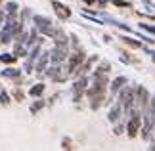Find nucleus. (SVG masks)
I'll list each match as a JSON object with an SVG mask.
<instances>
[{"mask_svg": "<svg viewBox=\"0 0 155 151\" xmlns=\"http://www.w3.org/2000/svg\"><path fill=\"white\" fill-rule=\"evenodd\" d=\"M33 21H35V25H37V31H40L44 37H54L56 27H54L52 19H48V17H44V15H35Z\"/></svg>", "mask_w": 155, "mask_h": 151, "instance_id": "f257e3e1", "label": "nucleus"}, {"mask_svg": "<svg viewBox=\"0 0 155 151\" xmlns=\"http://www.w3.org/2000/svg\"><path fill=\"white\" fill-rule=\"evenodd\" d=\"M130 120H128V136L130 138H134L136 134H138V130H140V124H142V120H144V117H142V113L140 111H134V109H130Z\"/></svg>", "mask_w": 155, "mask_h": 151, "instance_id": "f03ea898", "label": "nucleus"}, {"mask_svg": "<svg viewBox=\"0 0 155 151\" xmlns=\"http://www.w3.org/2000/svg\"><path fill=\"white\" fill-rule=\"evenodd\" d=\"M84 61V50L82 48H77V52H75V56H71L69 57V63H67V73L69 75H73V71L79 67V65Z\"/></svg>", "mask_w": 155, "mask_h": 151, "instance_id": "7ed1b4c3", "label": "nucleus"}, {"mask_svg": "<svg viewBox=\"0 0 155 151\" xmlns=\"http://www.w3.org/2000/svg\"><path fill=\"white\" fill-rule=\"evenodd\" d=\"M67 57V44H56V48L50 52V59L54 63H61Z\"/></svg>", "mask_w": 155, "mask_h": 151, "instance_id": "20e7f679", "label": "nucleus"}, {"mask_svg": "<svg viewBox=\"0 0 155 151\" xmlns=\"http://www.w3.org/2000/svg\"><path fill=\"white\" fill-rule=\"evenodd\" d=\"M86 82H88V77H82L81 80H77V82H75V86H73V92H75V101H81L82 92H86Z\"/></svg>", "mask_w": 155, "mask_h": 151, "instance_id": "39448f33", "label": "nucleus"}, {"mask_svg": "<svg viewBox=\"0 0 155 151\" xmlns=\"http://www.w3.org/2000/svg\"><path fill=\"white\" fill-rule=\"evenodd\" d=\"M52 6H54V11L58 14V17H61V19H67V17L71 15V10L67 8V6H63V4L56 2V0L52 2Z\"/></svg>", "mask_w": 155, "mask_h": 151, "instance_id": "423d86ee", "label": "nucleus"}, {"mask_svg": "<svg viewBox=\"0 0 155 151\" xmlns=\"http://www.w3.org/2000/svg\"><path fill=\"white\" fill-rule=\"evenodd\" d=\"M48 61H50V52H46L42 57H38V61H37V73L42 77V71H46V65H48Z\"/></svg>", "mask_w": 155, "mask_h": 151, "instance_id": "0eeeda50", "label": "nucleus"}, {"mask_svg": "<svg viewBox=\"0 0 155 151\" xmlns=\"http://www.w3.org/2000/svg\"><path fill=\"white\" fill-rule=\"evenodd\" d=\"M124 84H127V77H117L115 80L111 82V94L115 96V94L119 92V90H121V88L124 86Z\"/></svg>", "mask_w": 155, "mask_h": 151, "instance_id": "6e6552de", "label": "nucleus"}, {"mask_svg": "<svg viewBox=\"0 0 155 151\" xmlns=\"http://www.w3.org/2000/svg\"><path fill=\"white\" fill-rule=\"evenodd\" d=\"M121 111H123V105H121V103H117V105H115V107H113V109L109 111L107 119H109L111 123H117V120L121 119Z\"/></svg>", "mask_w": 155, "mask_h": 151, "instance_id": "1a4fd4ad", "label": "nucleus"}, {"mask_svg": "<svg viewBox=\"0 0 155 151\" xmlns=\"http://www.w3.org/2000/svg\"><path fill=\"white\" fill-rule=\"evenodd\" d=\"M19 6H17V2H8L6 4V11H8V15H14V17H17V10Z\"/></svg>", "mask_w": 155, "mask_h": 151, "instance_id": "9d476101", "label": "nucleus"}, {"mask_svg": "<svg viewBox=\"0 0 155 151\" xmlns=\"http://www.w3.org/2000/svg\"><path fill=\"white\" fill-rule=\"evenodd\" d=\"M42 92H44V84H37V86H33L31 90H29V96L37 98V96H40Z\"/></svg>", "mask_w": 155, "mask_h": 151, "instance_id": "9b49d317", "label": "nucleus"}, {"mask_svg": "<svg viewBox=\"0 0 155 151\" xmlns=\"http://www.w3.org/2000/svg\"><path fill=\"white\" fill-rule=\"evenodd\" d=\"M19 73H21V71L19 69H6V71H2V77H8V78H17V77H19Z\"/></svg>", "mask_w": 155, "mask_h": 151, "instance_id": "f8f14e48", "label": "nucleus"}, {"mask_svg": "<svg viewBox=\"0 0 155 151\" xmlns=\"http://www.w3.org/2000/svg\"><path fill=\"white\" fill-rule=\"evenodd\" d=\"M17 56H12V54H4V56H0V61L2 63H14Z\"/></svg>", "mask_w": 155, "mask_h": 151, "instance_id": "ddd939ff", "label": "nucleus"}, {"mask_svg": "<svg viewBox=\"0 0 155 151\" xmlns=\"http://www.w3.org/2000/svg\"><path fill=\"white\" fill-rule=\"evenodd\" d=\"M42 107H44V101H42V100H38V101H35V103L31 105V113L35 115V113H37L38 109H42Z\"/></svg>", "mask_w": 155, "mask_h": 151, "instance_id": "4468645a", "label": "nucleus"}, {"mask_svg": "<svg viewBox=\"0 0 155 151\" xmlns=\"http://www.w3.org/2000/svg\"><path fill=\"white\" fill-rule=\"evenodd\" d=\"M96 71H102V73H109V71H111L109 61H102V63H100V67H98Z\"/></svg>", "mask_w": 155, "mask_h": 151, "instance_id": "2eb2a0df", "label": "nucleus"}, {"mask_svg": "<svg viewBox=\"0 0 155 151\" xmlns=\"http://www.w3.org/2000/svg\"><path fill=\"white\" fill-rule=\"evenodd\" d=\"M124 42H127V44H130V46H132V48H140V42L138 40H132V38H130V37H121Z\"/></svg>", "mask_w": 155, "mask_h": 151, "instance_id": "dca6fc26", "label": "nucleus"}, {"mask_svg": "<svg viewBox=\"0 0 155 151\" xmlns=\"http://www.w3.org/2000/svg\"><path fill=\"white\" fill-rule=\"evenodd\" d=\"M0 103H2V105H8V103H10V96L6 94V92L0 94Z\"/></svg>", "mask_w": 155, "mask_h": 151, "instance_id": "f3484780", "label": "nucleus"}, {"mask_svg": "<svg viewBox=\"0 0 155 151\" xmlns=\"http://www.w3.org/2000/svg\"><path fill=\"white\" fill-rule=\"evenodd\" d=\"M115 6H123V8H130V2H124V0H111Z\"/></svg>", "mask_w": 155, "mask_h": 151, "instance_id": "a211bd4d", "label": "nucleus"}, {"mask_svg": "<svg viewBox=\"0 0 155 151\" xmlns=\"http://www.w3.org/2000/svg\"><path fill=\"white\" fill-rule=\"evenodd\" d=\"M142 29L147 31V33H151V34H155V27L153 25H146V23H142Z\"/></svg>", "mask_w": 155, "mask_h": 151, "instance_id": "6ab92c4d", "label": "nucleus"}, {"mask_svg": "<svg viewBox=\"0 0 155 151\" xmlns=\"http://www.w3.org/2000/svg\"><path fill=\"white\" fill-rule=\"evenodd\" d=\"M123 130H124V126H123V124H117L113 132H115V134H123Z\"/></svg>", "mask_w": 155, "mask_h": 151, "instance_id": "aec40b11", "label": "nucleus"}, {"mask_svg": "<svg viewBox=\"0 0 155 151\" xmlns=\"http://www.w3.org/2000/svg\"><path fill=\"white\" fill-rule=\"evenodd\" d=\"M63 147H65V149L71 147V140H69V138H63Z\"/></svg>", "mask_w": 155, "mask_h": 151, "instance_id": "412c9836", "label": "nucleus"}, {"mask_svg": "<svg viewBox=\"0 0 155 151\" xmlns=\"http://www.w3.org/2000/svg\"><path fill=\"white\" fill-rule=\"evenodd\" d=\"M14 96L17 98V101H21V100H23V92H21V90H17V92H14Z\"/></svg>", "mask_w": 155, "mask_h": 151, "instance_id": "4be33fe9", "label": "nucleus"}, {"mask_svg": "<svg viewBox=\"0 0 155 151\" xmlns=\"http://www.w3.org/2000/svg\"><path fill=\"white\" fill-rule=\"evenodd\" d=\"M4 25V11H0V27Z\"/></svg>", "mask_w": 155, "mask_h": 151, "instance_id": "5701e85b", "label": "nucleus"}, {"mask_svg": "<svg viewBox=\"0 0 155 151\" xmlns=\"http://www.w3.org/2000/svg\"><path fill=\"white\" fill-rule=\"evenodd\" d=\"M82 2H86V4H92V2H94V0H82Z\"/></svg>", "mask_w": 155, "mask_h": 151, "instance_id": "b1692460", "label": "nucleus"}, {"mask_svg": "<svg viewBox=\"0 0 155 151\" xmlns=\"http://www.w3.org/2000/svg\"><path fill=\"white\" fill-rule=\"evenodd\" d=\"M0 42H2V40H0Z\"/></svg>", "mask_w": 155, "mask_h": 151, "instance_id": "393cba45", "label": "nucleus"}]
</instances>
